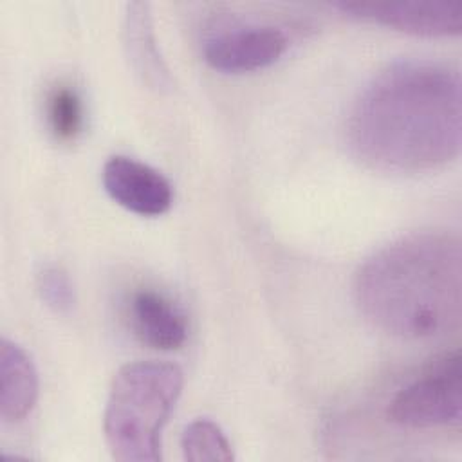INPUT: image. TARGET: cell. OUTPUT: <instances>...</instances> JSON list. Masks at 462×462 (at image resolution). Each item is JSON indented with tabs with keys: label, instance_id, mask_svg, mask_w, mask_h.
I'll use <instances>...</instances> for the list:
<instances>
[{
	"label": "cell",
	"instance_id": "1",
	"mask_svg": "<svg viewBox=\"0 0 462 462\" xmlns=\"http://www.w3.org/2000/svg\"><path fill=\"white\" fill-rule=\"evenodd\" d=\"M346 139L368 166L424 171L453 161L462 144L458 69L402 60L379 70L356 97Z\"/></svg>",
	"mask_w": 462,
	"mask_h": 462
},
{
	"label": "cell",
	"instance_id": "2",
	"mask_svg": "<svg viewBox=\"0 0 462 462\" xmlns=\"http://www.w3.org/2000/svg\"><path fill=\"white\" fill-rule=\"evenodd\" d=\"M354 298L381 330L428 339L458 328L462 316V249L451 233L402 236L363 262Z\"/></svg>",
	"mask_w": 462,
	"mask_h": 462
},
{
	"label": "cell",
	"instance_id": "3",
	"mask_svg": "<svg viewBox=\"0 0 462 462\" xmlns=\"http://www.w3.org/2000/svg\"><path fill=\"white\" fill-rule=\"evenodd\" d=\"M184 384L182 370L168 361H132L112 379L103 430L119 462H159L161 435Z\"/></svg>",
	"mask_w": 462,
	"mask_h": 462
},
{
	"label": "cell",
	"instance_id": "4",
	"mask_svg": "<svg viewBox=\"0 0 462 462\" xmlns=\"http://www.w3.org/2000/svg\"><path fill=\"white\" fill-rule=\"evenodd\" d=\"M460 352L446 350L402 386L388 406V417L404 428H460L462 368Z\"/></svg>",
	"mask_w": 462,
	"mask_h": 462
},
{
	"label": "cell",
	"instance_id": "5",
	"mask_svg": "<svg viewBox=\"0 0 462 462\" xmlns=\"http://www.w3.org/2000/svg\"><path fill=\"white\" fill-rule=\"evenodd\" d=\"M334 7L350 16L419 36H453L462 31V4L458 0H357L337 2Z\"/></svg>",
	"mask_w": 462,
	"mask_h": 462
},
{
	"label": "cell",
	"instance_id": "6",
	"mask_svg": "<svg viewBox=\"0 0 462 462\" xmlns=\"http://www.w3.org/2000/svg\"><path fill=\"white\" fill-rule=\"evenodd\" d=\"M287 49L285 32L269 23H240L224 27L206 38L204 60L226 74L253 72L273 65Z\"/></svg>",
	"mask_w": 462,
	"mask_h": 462
},
{
	"label": "cell",
	"instance_id": "7",
	"mask_svg": "<svg viewBox=\"0 0 462 462\" xmlns=\"http://www.w3.org/2000/svg\"><path fill=\"white\" fill-rule=\"evenodd\" d=\"M101 179L110 199L135 215L159 217L171 208V182L146 162L112 155L103 164Z\"/></svg>",
	"mask_w": 462,
	"mask_h": 462
},
{
	"label": "cell",
	"instance_id": "8",
	"mask_svg": "<svg viewBox=\"0 0 462 462\" xmlns=\"http://www.w3.org/2000/svg\"><path fill=\"white\" fill-rule=\"evenodd\" d=\"M128 316L135 336L153 348L173 350L188 337L184 312L161 291L148 287L135 291L128 303Z\"/></svg>",
	"mask_w": 462,
	"mask_h": 462
},
{
	"label": "cell",
	"instance_id": "9",
	"mask_svg": "<svg viewBox=\"0 0 462 462\" xmlns=\"http://www.w3.org/2000/svg\"><path fill=\"white\" fill-rule=\"evenodd\" d=\"M38 399V372L31 356L14 341H0V417L25 419Z\"/></svg>",
	"mask_w": 462,
	"mask_h": 462
},
{
	"label": "cell",
	"instance_id": "10",
	"mask_svg": "<svg viewBox=\"0 0 462 462\" xmlns=\"http://www.w3.org/2000/svg\"><path fill=\"white\" fill-rule=\"evenodd\" d=\"M125 47L143 81L157 90L170 88V72L157 47L150 5L144 2H132L126 5Z\"/></svg>",
	"mask_w": 462,
	"mask_h": 462
},
{
	"label": "cell",
	"instance_id": "11",
	"mask_svg": "<svg viewBox=\"0 0 462 462\" xmlns=\"http://www.w3.org/2000/svg\"><path fill=\"white\" fill-rule=\"evenodd\" d=\"M43 114L51 135L60 143L76 141L85 128V103L72 83L60 81L49 88Z\"/></svg>",
	"mask_w": 462,
	"mask_h": 462
},
{
	"label": "cell",
	"instance_id": "12",
	"mask_svg": "<svg viewBox=\"0 0 462 462\" xmlns=\"http://www.w3.org/2000/svg\"><path fill=\"white\" fill-rule=\"evenodd\" d=\"M180 448L189 462H229L235 458L226 433L209 419L191 420L182 431Z\"/></svg>",
	"mask_w": 462,
	"mask_h": 462
},
{
	"label": "cell",
	"instance_id": "13",
	"mask_svg": "<svg viewBox=\"0 0 462 462\" xmlns=\"http://www.w3.org/2000/svg\"><path fill=\"white\" fill-rule=\"evenodd\" d=\"M36 289L42 301L58 314H69L76 305L74 283L60 265H43L36 274Z\"/></svg>",
	"mask_w": 462,
	"mask_h": 462
}]
</instances>
